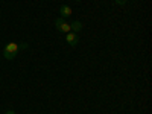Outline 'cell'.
<instances>
[{
  "mask_svg": "<svg viewBox=\"0 0 152 114\" xmlns=\"http://www.w3.org/2000/svg\"><path fill=\"white\" fill-rule=\"evenodd\" d=\"M5 114H15V113H14V111H12V110H9V111H6Z\"/></svg>",
  "mask_w": 152,
  "mask_h": 114,
  "instance_id": "cell-8",
  "label": "cell"
},
{
  "mask_svg": "<svg viewBox=\"0 0 152 114\" xmlns=\"http://www.w3.org/2000/svg\"><path fill=\"white\" fill-rule=\"evenodd\" d=\"M58 31L62 32V34H69V32H70V24H69L67 21H64V23H62L61 26L58 28Z\"/></svg>",
  "mask_w": 152,
  "mask_h": 114,
  "instance_id": "cell-5",
  "label": "cell"
},
{
  "mask_svg": "<svg viewBox=\"0 0 152 114\" xmlns=\"http://www.w3.org/2000/svg\"><path fill=\"white\" fill-rule=\"evenodd\" d=\"M82 29V23L79 21V20H76V21H73L72 24H70V32H75V34H78L79 31Z\"/></svg>",
  "mask_w": 152,
  "mask_h": 114,
  "instance_id": "cell-4",
  "label": "cell"
},
{
  "mask_svg": "<svg viewBox=\"0 0 152 114\" xmlns=\"http://www.w3.org/2000/svg\"><path fill=\"white\" fill-rule=\"evenodd\" d=\"M17 52H18V44H15V43H8V44L5 46V50H3V56H5L6 59H14L15 55H17Z\"/></svg>",
  "mask_w": 152,
  "mask_h": 114,
  "instance_id": "cell-1",
  "label": "cell"
},
{
  "mask_svg": "<svg viewBox=\"0 0 152 114\" xmlns=\"http://www.w3.org/2000/svg\"><path fill=\"white\" fill-rule=\"evenodd\" d=\"M114 2H116L117 5H125L126 2H128V0H114Z\"/></svg>",
  "mask_w": 152,
  "mask_h": 114,
  "instance_id": "cell-7",
  "label": "cell"
},
{
  "mask_svg": "<svg viewBox=\"0 0 152 114\" xmlns=\"http://www.w3.org/2000/svg\"><path fill=\"white\" fill-rule=\"evenodd\" d=\"M66 40H67V43L70 46H76V44H78V41H79V37H78V34H75V32H69L66 35Z\"/></svg>",
  "mask_w": 152,
  "mask_h": 114,
  "instance_id": "cell-2",
  "label": "cell"
},
{
  "mask_svg": "<svg viewBox=\"0 0 152 114\" xmlns=\"http://www.w3.org/2000/svg\"><path fill=\"white\" fill-rule=\"evenodd\" d=\"M78 2H79V0H78Z\"/></svg>",
  "mask_w": 152,
  "mask_h": 114,
  "instance_id": "cell-9",
  "label": "cell"
},
{
  "mask_svg": "<svg viewBox=\"0 0 152 114\" xmlns=\"http://www.w3.org/2000/svg\"><path fill=\"white\" fill-rule=\"evenodd\" d=\"M59 12H61V17H62V18L72 15V9H70V6H67V5H62V6L59 8Z\"/></svg>",
  "mask_w": 152,
  "mask_h": 114,
  "instance_id": "cell-3",
  "label": "cell"
},
{
  "mask_svg": "<svg viewBox=\"0 0 152 114\" xmlns=\"http://www.w3.org/2000/svg\"><path fill=\"white\" fill-rule=\"evenodd\" d=\"M64 21H66V20H64V18H62V17H61V18H58V20L55 21V28L58 29V28L61 26V24H62V23H64Z\"/></svg>",
  "mask_w": 152,
  "mask_h": 114,
  "instance_id": "cell-6",
  "label": "cell"
}]
</instances>
